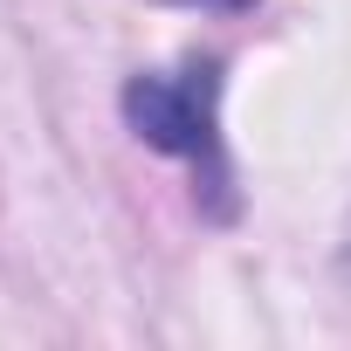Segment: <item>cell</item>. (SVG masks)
<instances>
[{
  "mask_svg": "<svg viewBox=\"0 0 351 351\" xmlns=\"http://www.w3.org/2000/svg\"><path fill=\"white\" fill-rule=\"evenodd\" d=\"M124 117H131V131H138L152 152L200 158V152L214 145L200 97L180 90V83H165V76H131V83H124Z\"/></svg>",
  "mask_w": 351,
  "mask_h": 351,
  "instance_id": "1",
  "label": "cell"
},
{
  "mask_svg": "<svg viewBox=\"0 0 351 351\" xmlns=\"http://www.w3.org/2000/svg\"><path fill=\"white\" fill-rule=\"evenodd\" d=\"M207 8H248V0H207Z\"/></svg>",
  "mask_w": 351,
  "mask_h": 351,
  "instance_id": "2",
  "label": "cell"
}]
</instances>
